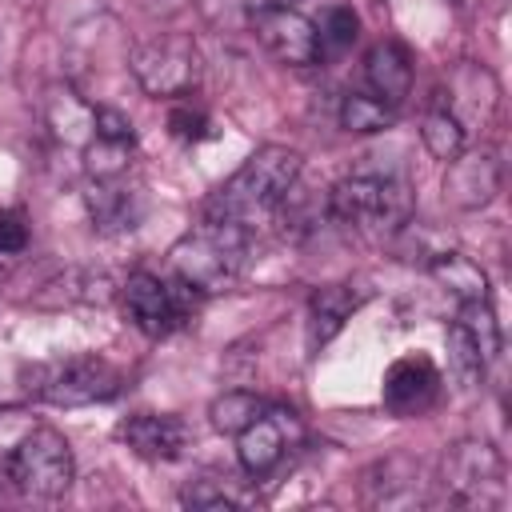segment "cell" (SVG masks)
Returning a JSON list of instances; mask_svg holds the SVG:
<instances>
[{
	"mask_svg": "<svg viewBox=\"0 0 512 512\" xmlns=\"http://www.w3.org/2000/svg\"><path fill=\"white\" fill-rule=\"evenodd\" d=\"M0 276H4V272H0Z\"/></svg>",
	"mask_w": 512,
	"mask_h": 512,
	"instance_id": "f1b7e54d",
	"label": "cell"
},
{
	"mask_svg": "<svg viewBox=\"0 0 512 512\" xmlns=\"http://www.w3.org/2000/svg\"><path fill=\"white\" fill-rule=\"evenodd\" d=\"M440 384H444V376L428 356H400L388 364L380 396L392 416H420L436 404Z\"/></svg>",
	"mask_w": 512,
	"mask_h": 512,
	"instance_id": "8fae6325",
	"label": "cell"
},
{
	"mask_svg": "<svg viewBox=\"0 0 512 512\" xmlns=\"http://www.w3.org/2000/svg\"><path fill=\"white\" fill-rule=\"evenodd\" d=\"M116 436L144 460H176V456H184V448L192 440L188 424L172 412H136L120 424Z\"/></svg>",
	"mask_w": 512,
	"mask_h": 512,
	"instance_id": "4fadbf2b",
	"label": "cell"
},
{
	"mask_svg": "<svg viewBox=\"0 0 512 512\" xmlns=\"http://www.w3.org/2000/svg\"><path fill=\"white\" fill-rule=\"evenodd\" d=\"M24 248H28V224H24V216L0 208V256L24 252Z\"/></svg>",
	"mask_w": 512,
	"mask_h": 512,
	"instance_id": "4316f807",
	"label": "cell"
},
{
	"mask_svg": "<svg viewBox=\"0 0 512 512\" xmlns=\"http://www.w3.org/2000/svg\"><path fill=\"white\" fill-rule=\"evenodd\" d=\"M444 484L460 504H500V456L488 444H456L444 456Z\"/></svg>",
	"mask_w": 512,
	"mask_h": 512,
	"instance_id": "30bf717a",
	"label": "cell"
},
{
	"mask_svg": "<svg viewBox=\"0 0 512 512\" xmlns=\"http://www.w3.org/2000/svg\"><path fill=\"white\" fill-rule=\"evenodd\" d=\"M252 28H256V40L288 68H304L320 56L316 24L292 4H276V0L252 4Z\"/></svg>",
	"mask_w": 512,
	"mask_h": 512,
	"instance_id": "ba28073f",
	"label": "cell"
},
{
	"mask_svg": "<svg viewBox=\"0 0 512 512\" xmlns=\"http://www.w3.org/2000/svg\"><path fill=\"white\" fill-rule=\"evenodd\" d=\"M196 300H200V292H192L176 276L168 280V276H152V272H132L124 280V316L148 340H164L176 328H184L196 312Z\"/></svg>",
	"mask_w": 512,
	"mask_h": 512,
	"instance_id": "8992f818",
	"label": "cell"
},
{
	"mask_svg": "<svg viewBox=\"0 0 512 512\" xmlns=\"http://www.w3.org/2000/svg\"><path fill=\"white\" fill-rule=\"evenodd\" d=\"M428 272L444 284V292H452L460 304L468 300H488V276L476 260H468L464 252H440L428 260Z\"/></svg>",
	"mask_w": 512,
	"mask_h": 512,
	"instance_id": "e0dca14e",
	"label": "cell"
},
{
	"mask_svg": "<svg viewBox=\"0 0 512 512\" xmlns=\"http://www.w3.org/2000/svg\"><path fill=\"white\" fill-rule=\"evenodd\" d=\"M72 476H76L72 448L48 424L24 432L16 448L4 456V480L32 500H60L72 488Z\"/></svg>",
	"mask_w": 512,
	"mask_h": 512,
	"instance_id": "5b68a950",
	"label": "cell"
},
{
	"mask_svg": "<svg viewBox=\"0 0 512 512\" xmlns=\"http://www.w3.org/2000/svg\"><path fill=\"white\" fill-rule=\"evenodd\" d=\"M484 368H488V364L480 360V348L472 344V336L464 332V324L452 320V324H448V372L456 376L460 388H476L480 376H484Z\"/></svg>",
	"mask_w": 512,
	"mask_h": 512,
	"instance_id": "7402d4cb",
	"label": "cell"
},
{
	"mask_svg": "<svg viewBox=\"0 0 512 512\" xmlns=\"http://www.w3.org/2000/svg\"><path fill=\"white\" fill-rule=\"evenodd\" d=\"M364 80L376 100H384L392 108L404 104V96L412 92V56L404 52V44H396V40L372 44L364 56Z\"/></svg>",
	"mask_w": 512,
	"mask_h": 512,
	"instance_id": "5bb4252c",
	"label": "cell"
},
{
	"mask_svg": "<svg viewBox=\"0 0 512 512\" xmlns=\"http://www.w3.org/2000/svg\"><path fill=\"white\" fill-rule=\"evenodd\" d=\"M124 376L116 364L104 356H68V360H48L24 368V388L56 408H84V404H104L120 392Z\"/></svg>",
	"mask_w": 512,
	"mask_h": 512,
	"instance_id": "277c9868",
	"label": "cell"
},
{
	"mask_svg": "<svg viewBox=\"0 0 512 512\" xmlns=\"http://www.w3.org/2000/svg\"><path fill=\"white\" fill-rule=\"evenodd\" d=\"M300 436H304V428H300L296 412H288V408H272V404H268L248 428L236 432V456H240V468H244L248 476H268V472L284 460L288 444H296Z\"/></svg>",
	"mask_w": 512,
	"mask_h": 512,
	"instance_id": "9c48e42d",
	"label": "cell"
},
{
	"mask_svg": "<svg viewBox=\"0 0 512 512\" xmlns=\"http://www.w3.org/2000/svg\"><path fill=\"white\" fill-rule=\"evenodd\" d=\"M132 76L152 100L188 96L200 80V52L188 36H156L132 52Z\"/></svg>",
	"mask_w": 512,
	"mask_h": 512,
	"instance_id": "52a82bcc",
	"label": "cell"
},
{
	"mask_svg": "<svg viewBox=\"0 0 512 512\" xmlns=\"http://www.w3.org/2000/svg\"><path fill=\"white\" fill-rule=\"evenodd\" d=\"M420 140L436 160L448 164V160H456L464 152V124H460V116L452 108H432L424 116V124H420Z\"/></svg>",
	"mask_w": 512,
	"mask_h": 512,
	"instance_id": "d6986e66",
	"label": "cell"
},
{
	"mask_svg": "<svg viewBox=\"0 0 512 512\" xmlns=\"http://www.w3.org/2000/svg\"><path fill=\"white\" fill-rule=\"evenodd\" d=\"M168 260H172V276L184 280L192 292H200V296L224 292L244 272V260H248V228L200 220L196 232H188V236H180L172 244Z\"/></svg>",
	"mask_w": 512,
	"mask_h": 512,
	"instance_id": "3957f363",
	"label": "cell"
},
{
	"mask_svg": "<svg viewBox=\"0 0 512 512\" xmlns=\"http://www.w3.org/2000/svg\"><path fill=\"white\" fill-rule=\"evenodd\" d=\"M84 204H88V216L100 232H128L140 224L144 216V188L132 172H120V176H100L84 184Z\"/></svg>",
	"mask_w": 512,
	"mask_h": 512,
	"instance_id": "7c38bea8",
	"label": "cell"
},
{
	"mask_svg": "<svg viewBox=\"0 0 512 512\" xmlns=\"http://www.w3.org/2000/svg\"><path fill=\"white\" fill-rule=\"evenodd\" d=\"M452 168H448V180H444V192L452 196V204H460V208H480V204H488L496 192H500V164H496V156H488V152H472V156H456V160H448Z\"/></svg>",
	"mask_w": 512,
	"mask_h": 512,
	"instance_id": "2e32d148",
	"label": "cell"
},
{
	"mask_svg": "<svg viewBox=\"0 0 512 512\" xmlns=\"http://www.w3.org/2000/svg\"><path fill=\"white\" fill-rule=\"evenodd\" d=\"M356 36H360V20H356V12H352L348 4H332V8L324 12L320 28H316L320 52H344V48L356 44Z\"/></svg>",
	"mask_w": 512,
	"mask_h": 512,
	"instance_id": "603a6c76",
	"label": "cell"
},
{
	"mask_svg": "<svg viewBox=\"0 0 512 512\" xmlns=\"http://www.w3.org/2000/svg\"><path fill=\"white\" fill-rule=\"evenodd\" d=\"M92 136L100 140H120V144H136V132H132V120L116 108H96L92 112Z\"/></svg>",
	"mask_w": 512,
	"mask_h": 512,
	"instance_id": "484cf974",
	"label": "cell"
},
{
	"mask_svg": "<svg viewBox=\"0 0 512 512\" xmlns=\"http://www.w3.org/2000/svg\"><path fill=\"white\" fill-rule=\"evenodd\" d=\"M168 132L176 140H184V144H200L208 136V116L200 108H192V104H176L168 112Z\"/></svg>",
	"mask_w": 512,
	"mask_h": 512,
	"instance_id": "d4e9b609",
	"label": "cell"
},
{
	"mask_svg": "<svg viewBox=\"0 0 512 512\" xmlns=\"http://www.w3.org/2000/svg\"><path fill=\"white\" fill-rule=\"evenodd\" d=\"M300 180V156L284 144H264L256 148L208 200H204V220L212 224H236V228H256L272 220L284 204V196Z\"/></svg>",
	"mask_w": 512,
	"mask_h": 512,
	"instance_id": "6da1fadb",
	"label": "cell"
},
{
	"mask_svg": "<svg viewBox=\"0 0 512 512\" xmlns=\"http://www.w3.org/2000/svg\"><path fill=\"white\" fill-rule=\"evenodd\" d=\"M396 124V108L376 100L372 92H348L340 100V128L344 132H356V136H372V132H384Z\"/></svg>",
	"mask_w": 512,
	"mask_h": 512,
	"instance_id": "ac0fdd59",
	"label": "cell"
},
{
	"mask_svg": "<svg viewBox=\"0 0 512 512\" xmlns=\"http://www.w3.org/2000/svg\"><path fill=\"white\" fill-rule=\"evenodd\" d=\"M448 4H464V0H448Z\"/></svg>",
	"mask_w": 512,
	"mask_h": 512,
	"instance_id": "83f0119b",
	"label": "cell"
},
{
	"mask_svg": "<svg viewBox=\"0 0 512 512\" xmlns=\"http://www.w3.org/2000/svg\"><path fill=\"white\" fill-rule=\"evenodd\" d=\"M456 320L464 324V332H468L472 344L480 348V360L492 364L496 352H500V324H496L492 304H488V300H468V304H460V316H456Z\"/></svg>",
	"mask_w": 512,
	"mask_h": 512,
	"instance_id": "44dd1931",
	"label": "cell"
},
{
	"mask_svg": "<svg viewBox=\"0 0 512 512\" xmlns=\"http://www.w3.org/2000/svg\"><path fill=\"white\" fill-rule=\"evenodd\" d=\"M356 308H360V296L348 284H324V288H316L312 300H308V328H304L308 352L316 356L324 344H332L344 332V324L352 320Z\"/></svg>",
	"mask_w": 512,
	"mask_h": 512,
	"instance_id": "9a60e30c",
	"label": "cell"
},
{
	"mask_svg": "<svg viewBox=\"0 0 512 512\" xmlns=\"http://www.w3.org/2000/svg\"><path fill=\"white\" fill-rule=\"evenodd\" d=\"M180 504L184 508H208V512H216V508H240V504H248V496L232 492L224 480H196V484H188L180 492Z\"/></svg>",
	"mask_w": 512,
	"mask_h": 512,
	"instance_id": "cb8c5ba5",
	"label": "cell"
},
{
	"mask_svg": "<svg viewBox=\"0 0 512 512\" xmlns=\"http://www.w3.org/2000/svg\"><path fill=\"white\" fill-rule=\"evenodd\" d=\"M264 408H268V400H260L256 392L236 388V392L216 396V400H212V408H208V416H212V428H216V432L236 436V432H240V428H248Z\"/></svg>",
	"mask_w": 512,
	"mask_h": 512,
	"instance_id": "ffe728a7",
	"label": "cell"
},
{
	"mask_svg": "<svg viewBox=\"0 0 512 512\" xmlns=\"http://www.w3.org/2000/svg\"><path fill=\"white\" fill-rule=\"evenodd\" d=\"M328 216L356 232H400L412 220V188L396 172H352L332 184Z\"/></svg>",
	"mask_w": 512,
	"mask_h": 512,
	"instance_id": "7a4b0ae2",
	"label": "cell"
}]
</instances>
